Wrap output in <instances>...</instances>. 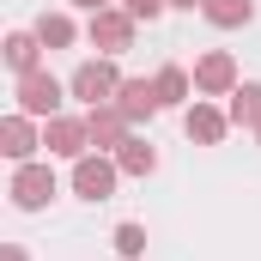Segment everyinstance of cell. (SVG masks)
Returning <instances> with one entry per match:
<instances>
[{"instance_id": "6da1fadb", "label": "cell", "mask_w": 261, "mask_h": 261, "mask_svg": "<svg viewBox=\"0 0 261 261\" xmlns=\"http://www.w3.org/2000/svg\"><path fill=\"white\" fill-rule=\"evenodd\" d=\"M67 91L85 103V110H103V103H116V91H122V73H116V55H97V61H79L73 67V79H67Z\"/></svg>"}, {"instance_id": "7a4b0ae2", "label": "cell", "mask_w": 261, "mask_h": 261, "mask_svg": "<svg viewBox=\"0 0 261 261\" xmlns=\"http://www.w3.org/2000/svg\"><path fill=\"white\" fill-rule=\"evenodd\" d=\"M12 103L24 110V116H37V122H49V116H61L67 103V85L49 73V67H37V73H18V85H12Z\"/></svg>"}, {"instance_id": "3957f363", "label": "cell", "mask_w": 261, "mask_h": 261, "mask_svg": "<svg viewBox=\"0 0 261 261\" xmlns=\"http://www.w3.org/2000/svg\"><path fill=\"white\" fill-rule=\"evenodd\" d=\"M134 18L128 6H103V12H91V24H85V37H91V49L97 55H128L134 49Z\"/></svg>"}, {"instance_id": "277c9868", "label": "cell", "mask_w": 261, "mask_h": 261, "mask_svg": "<svg viewBox=\"0 0 261 261\" xmlns=\"http://www.w3.org/2000/svg\"><path fill=\"white\" fill-rule=\"evenodd\" d=\"M116 182H122V170H116L110 152H85V158H73V195H79V200H110Z\"/></svg>"}, {"instance_id": "5b68a950", "label": "cell", "mask_w": 261, "mask_h": 261, "mask_svg": "<svg viewBox=\"0 0 261 261\" xmlns=\"http://www.w3.org/2000/svg\"><path fill=\"white\" fill-rule=\"evenodd\" d=\"M55 189H61V182H55V170L31 158V164H18V170H12V189H6V195H12L18 213H43V206L55 200Z\"/></svg>"}, {"instance_id": "8992f818", "label": "cell", "mask_w": 261, "mask_h": 261, "mask_svg": "<svg viewBox=\"0 0 261 261\" xmlns=\"http://www.w3.org/2000/svg\"><path fill=\"white\" fill-rule=\"evenodd\" d=\"M243 79H237V61H231V49H206L195 61V91L200 97H231Z\"/></svg>"}, {"instance_id": "52a82bcc", "label": "cell", "mask_w": 261, "mask_h": 261, "mask_svg": "<svg viewBox=\"0 0 261 261\" xmlns=\"http://www.w3.org/2000/svg\"><path fill=\"white\" fill-rule=\"evenodd\" d=\"M43 146H49V158H85V152H91L85 116H49V122H43Z\"/></svg>"}, {"instance_id": "ba28073f", "label": "cell", "mask_w": 261, "mask_h": 261, "mask_svg": "<svg viewBox=\"0 0 261 261\" xmlns=\"http://www.w3.org/2000/svg\"><path fill=\"white\" fill-rule=\"evenodd\" d=\"M37 146H43V128H37V116L12 110V116L0 122V152H6L12 164H31V158H37Z\"/></svg>"}, {"instance_id": "9c48e42d", "label": "cell", "mask_w": 261, "mask_h": 261, "mask_svg": "<svg viewBox=\"0 0 261 261\" xmlns=\"http://www.w3.org/2000/svg\"><path fill=\"white\" fill-rule=\"evenodd\" d=\"M182 128H189V140H195V146H219V140H225V128H231V116H225V110H213L206 97H195V103L182 110Z\"/></svg>"}, {"instance_id": "30bf717a", "label": "cell", "mask_w": 261, "mask_h": 261, "mask_svg": "<svg viewBox=\"0 0 261 261\" xmlns=\"http://www.w3.org/2000/svg\"><path fill=\"white\" fill-rule=\"evenodd\" d=\"M85 128H91V152H116L122 140H128V116L116 110V103H103V110H85Z\"/></svg>"}, {"instance_id": "8fae6325", "label": "cell", "mask_w": 261, "mask_h": 261, "mask_svg": "<svg viewBox=\"0 0 261 261\" xmlns=\"http://www.w3.org/2000/svg\"><path fill=\"white\" fill-rule=\"evenodd\" d=\"M116 110L128 116V122H152L164 103H158V85L152 79H122V91H116Z\"/></svg>"}, {"instance_id": "7c38bea8", "label": "cell", "mask_w": 261, "mask_h": 261, "mask_svg": "<svg viewBox=\"0 0 261 261\" xmlns=\"http://www.w3.org/2000/svg\"><path fill=\"white\" fill-rule=\"evenodd\" d=\"M225 116H231V128H249V134H261V85H255V79H243V85L231 91Z\"/></svg>"}, {"instance_id": "4fadbf2b", "label": "cell", "mask_w": 261, "mask_h": 261, "mask_svg": "<svg viewBox=\"0 0 261 261\" xmlns=\"http://www.w3.org/2000/svg\"><path fill=\"white\" fill-rule=\"evenodd\" d=\"M0 55H6L12 73H37V61H43V37H37V31H6V49H0Z\"/></svg>"}, {"instance_id": "5bb4252c", "label": "cell", "mask_w": 261, "mask_h": 261, "mask_svg": "<svg viewBox=\"0 0 261 261\" xmlns=\"http://www.w3.org/2000/svg\"><path fill=\"white\" fill-rule=\"evenodd\" d=\"M110 158H116V170H122V176H152V170H158V152H152V140H122V146H116V152H110Z\"/></svg>"}, {"instance_id": "9a60e30c", "label": "cell", "mask_w": 261, "mask_h": 261, "mask_svg": "<svg viewBox=\"0 0 261 261\" xmlns=\"http://www.w3.org/2000/svg\"><path fill=\"white\" fill-rule=\"evenodd\" d=\"M152 85H158V103H164V110H189V103H195V97H189V91H195V79H189L182 67H158V73H152Z\"/></svg>"}, {"instance_id": "2e32d148", "label": "cell", "mask_w": 261, "mask_h": 261, "mask_svg": "<svg viewBox=\"0 0 261 261\" xmlns=\"http://www.w3.org/2000/svg\"><path fill=\"white\" fill-rule=\"evenodd\" d=\"M200 12H206V24H219V31H237V24L255 18V0H206Z\"/></svg>"}, {"instance_id": "e0dca14e", "label": "cell", "mask_w": 261, "mask_h": 261, "mask_svg": "<svg viewBox=\"0 0 261 261\" xmlns=\"http://www.w3.org/2000/svg\"><path fill=\"white\" fill-rule=\"evenodd\" d=\"M37 37H43V49L55 55V49H67V43L79 37V31H73V18H67V12H43V18H37Z\"/></svg>"}, {"instance_id": "ac0fdd59", "label": "cell", "mask_w": 261, "mask_h": 261, "mask_svg": "<svg viewBox=\"0 0 261 261\" xmlns=\"http://www.w3.org/2000/svg\"><path fill=\"white\" fill-rule=\"evenodd\" d=\"M110 243H116V255H122V261H140V255H146V225H134V219H122Z\"/></svg>"}, {"instance_id": "d6986e66", "label": "cell", "mask_w": 261, "mask_h": 261, "mask_svg": "<svg viewBox=\"0 0 261 261\" xmlns=\"http://www.w3.org/2000/svg\"><path fill=\"white\" fill-rule=\"evenodd\" d=\"M122 6H128L134 18H146V24H152V18H158V12H164L170 0H122Z\"/></svg>"}, {"instance_id": "ffe728a7", "label": "cell", "mask_w": 261, "mask_h": 261, "mask_svg": "<svg viewBox=\"0 0 261 261\" xmlns=\"http://www.w3.org/2000/svg\"><path fill=\"white\" fill-rule=\"evenodd\" d=\"M73 6H85V12H103V6H116V0H73Z\"/></svg>"}, {"instance_id": "44dd1931", "label": "cell", "mask_w": 261, "mask_h": 261, "mask_svg": "<svg viewBox=\"0 0 261 261\" xmlns=\"http://www.w3.org/2000/svg\"><path fill=\"white\" fill-rule=\"evenodd\" d=\"M170 6H182V12H200V6H206V0H170Z\"/></svg>"}, {"instance_id": "7402d4cb", "label": "cell", "mask_w": 261, "mask_h": 261, "mask_svg": "<svg viewBox=\"0 0 261 261\" xmlns=\"http://www.w3.org/2000/svg\"><path fill=\"white\" fill-rule=\"evenodd\" d=\"M0 261H24V249H6V255H0Z\"/></svg>"}]
</instances>
